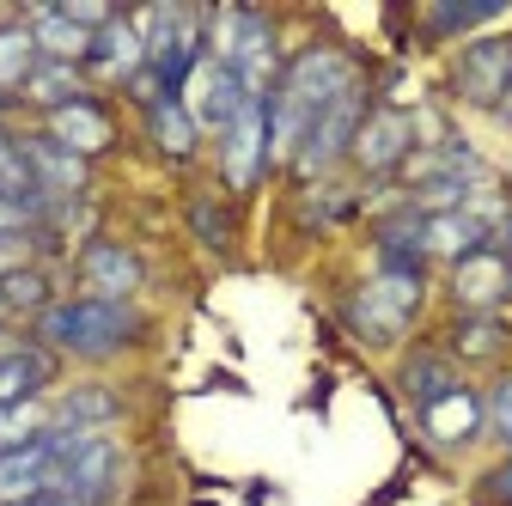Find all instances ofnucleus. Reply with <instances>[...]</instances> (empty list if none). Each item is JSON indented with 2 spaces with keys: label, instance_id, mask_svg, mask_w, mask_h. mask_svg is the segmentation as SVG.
I'll return each instance as SVG.
<instances>
[{
  "label": "nucleus",
  "instance_id": "nucleus-14",
  "mask_svg": "<svg viewBox=\"0 0 512 506\" xmlns=\"http://www.w3.org/2000/svg\"><path fill=\"white\" fill-rule=\"evenodd\" d=\"M86 68H92V74H104V80H141V68H147V37H141V19H122V13H116V19L92 37Z\"/></svg>",
  "mask_w": 512,
  "mask_h": 506
},
{
  "label": "nucleus",
  "instance_id": "nucleus-9",
  "mask_svg": "<svg viewBox=\"0 0 512 506\" xmlns=\"http://www.w3.org/2000/svg\"><path fill=\"white\" fill-rule=\"evenodd\" d=\"M354 159L360 171L384 177V171H403L415 159V116L409 110H366L360 135H354Z\"/></svg>",
  "mask_w": 512,
  "mask_h": 506
},
{
  "label": "nucleus",
  "instance_id": "nucleus-18",
  "mask_svg": "<svg viewBox=\"0 0 512 506\" xmlns=\"http://www.w3.org/2000/svg\"><path fill=\"white\" fill-rule=\"evenodd\" d=\"M122 415V397L110 385H74L49 409V433H104Z\"/></svg>",
  "mask_w": 512,
  "mask_h": 506
},
{
  "label": "nucleus",
  "instance_id": "nucleus-37",
  "mask_svg": "<svg viewBox=\"0 0 512 506\" xmlns=\"http://www.w3.org/2000/svg\"><path fill=\"white\" fill-rule=\"evenodd\" d=\"M0 318H7V299H0Z\"/></svg>",
  "mask_w": 512,
  "mask_h": 506
},
{
  "label": "nucleus",
  "instance_id": "nucleus-32",
  "mask_svg": "<svg viewBox=\"0 0 512 506\" xmlns=\"http://www.w3.org/2000/svg\"><path fill=\"white\" fill-rule=\"evenodd\" d=\"M189 226L202 232L208 250H226V244H232V226H226V214H220L214 202H189Z\"/></svg>",
  "mask_w": 512,
  "mask_h": 506
},
{
  "label": "nucleus",
  "instance_id": "nucleus-27",
  "mask_svg": "<svg viewBox=\"0 0 512 506\" xmlns=\"http://www.w3.org/2000/svg\"><path fill=\"white\" fill-rule=\"evenodd\" d=\"M0 299H7V311H37V318L55 305V299H49V275H43V269H13L7 281H0Z\"/></svg>",
  "mask_w": 512,
  "mask_h": 506
},
{
  "label": "nucleus",
  "instance_id": "nucleus-15",
  "mask_svg": "<svg viewBox=\"0 0 512 506\" xmlns=\"http://www.w3.org/2000/svg\"><path fill=\"white\" fill-rule=\"evenodd\" d=\"M452 293H458V305L470 318H482L488 305H500L512 293V263L500 250H470L464 263H452Z\"/></svg>",
  "mask_w": 512,
  "mask_h": 506
},
{
  "label": "nucleus",
  "instance_id": "nucleus-31",
  "mask_svg": "<svg viewBox=\"0 0 512 506\" xmlns=\"http://www.w3.org/2000/svg\"><path fill=\"white\" fill-rule=\"evenodd\" d=\"M0 189H13V196H37L31 189V171H25V159H19V141L0 129ZM43 202V196H37Z\"/></svg>",
  "mask_w": 512,
  "mask_h": 506
},
{
  "label": "nucleus",
  "instance_id": "nucleus-10",
  "mask_svg": "<svg viewBox=\"0 0 512 506\" xmlns=\"http://www.w3.org/2000/svg\"><path fill=\"white\" fill-rule=\"evenodd\" d=\"M189 116H196V129H232L238 122V110L250 104V92H244V80L226 68V61H214V55H202V68L189 74Z\"/></svg>",
  "mask_w": 512,
  "mask_h": 506
},
{
  "label": "nucleus",
  "instance_id": "nucleus-33",
  "mask_svg": "<svg viewBox=\"0 0 512 506\" xmlns=\"http://www.w3.org/2000/svg\"><path fill=\"white\" fill-rule=\"evenodd\" d=\"M488 427L506 439V446H512V378H500V385H494V397H488Z\"/></svg>",
  "mask_w": 512,
  "mask_h": 506
},
{
  "label": "nucleus",
  "instance_id": "nucleus-5",
  "mask_svg": "<svg viewBox=\"0 0 512 506\" xmlns=\"http://www.w3.org/2000/svg\"><path fill=\"white\" fill-rule=\"evenodd\" d=\"M214 61H226V68L244 80L250 98H269V80H275V25L263 13H220L214 19V43H208Z\"/></svg>",
  "mask_w": 512,
  "mask_h": 506
},
{
  "label": "nucleus",
  "instance_id": "nucleus-36",
  "mask_svg": "<svg viewBox=\"0 0 512 506\" xmlns=\"http://www.w3.org/2000/svg\"><path fill=\"white\" fill-rule=\"evenodd\" d=\"M7 348H13V342H7V336H0V354H7Z\"/></svg>",
  "mask_w": 512,
  "mask_h": 506
},
{
  "label": "nucleus",
  "instance_id": "nucleus-24",
  "mask_svg": "<svg viewBox=\"0 0 512 506\" xmlns=\"http://www.w3.org/2000/svg\"><path fill=\"white\" fill-rule=\"evenodd\" d=\"M348 214H354V189H342V183H311L305 202H299L305 232H330V226H342Z\"/></svg>",
  "mask_w": 512,
  "mask_h": 506
},
{
  "label": "nucleus",
  "instance_id": "nucleus-20",
  "mask_svg": "<svg viewBox=\"0 0 512 506\" xmlns=\"http://www.w3.org/2000/svg\"><path fill=\"white\" fill-rule=\"evenodd\" d=\"M25 31H31V43H37L43 61H74V68H80L86 49H92V37H86L68 13H61V7H37V13L25 19Z\"/></svg>",
  "mask_w": 512,
  "mask_h": 506
},
{
  "label": "nucleus",
  "instance_id": "nucleus-2",
  "mask_svg": "<svg viewBox=\"0 0 512 506\" xmlns=\"http://www.w3.org/2000/svg\"><path fill=\"white\" fill-rule=\"evenodd\" d=\"M141 311L128 299H92V293H74V299H55L43 318H37V336L61 354H80V360H110L122 348L141 342Z\"/></svg>",
  "mask_w": 512,
  "mask_h": 506
},
{
  "label": "nucleus",
  "instance_id": "nucleus-3",
  "mask_svg": "<svg viewBox=\"0 0 512 506\" xmlns=\"http://www.w3.org/2000/svg\"><path fill=\"white\" fill-rule=\"evenodd\" d=\"M55 470L31 506H110L122 494V446L110 433H55Z\"/></svg>",
  "mask_w": 512,
  "mask_h": 506
},
{
  "label": "nucleus",
  "instance_id": "nucleus-35",
  "mask_svg": "<svg viewBox=\"0 0 512 506\" xmlns=\"http://www.w3.org/2000/svg\"><path fill=\"white\" fill-rule=\"evenodd\" d=\"M482 494H488L494 506H512V458H506L500 470H488V482H482Z\"/></svg>",
  "mask_w": 512,
  "mask_h": 506
},
{
  "label": "nucleus",
  "instance_id": "nucleus-7",
  "mask_svg": "<svg viewBox=\"0 0 512 506\" xmlns=\"http://www.w3.org/2000/svg\"><path fill=\"white\" fill-rule=\"evenodd\" d=\"M452 80H458V98L464 104L500 110L512 98V37H476V43H464Z\"/></svg>",
  "mask_w": 512,
  "mask_h": 506
},
{
  "label": "nucleus",
  "instance_id": "nucleus-1",
  "mask_svg": "<svg viewBox=\"0 0 512 506\" xmlns=\"http://www.w3.org/2000/svg\"><path fill=\"white\" fill-rule=\"evenodd\" d=\"M354 86V68H348V55L330 49V43H311L287 61V74L281 86L269 92V159H293L305 129L317 122V110H324L336 92Z\"/></svg>",
  "mask_w": 512,
  "mask_h": 506
},
{
  "label": "nucleus",
  "instance_id": "nucleus-22",
  "mask_svg": "<svg viewBox=\"0 0 512 506\" xmlns=\"http://www.w3.org/2000/svg\"><path fill=\"white\" fill-rule=\"evenodd\" d=\"M458 385H464V378H458V366L445 360V354H415V360L403 366V391H409L415 409H427V403H439V397H452Z\"/></svg>",
  "mask_w": 512,
  "mask_h": 506
},
{
  "label": "nucleus",
  "instance_id": "nucleus-30",
  "mask_svg": "<svg viewBox=\"0 0 512 506\" xmlns=\"http://www.w3.org/2000/svg\"><path fill=\"white\" fill-rule=\"evenodd\" d=\"M500 19V7H427V31H476Z\"/></svg>",
  "mask_w": 512,
  "mask_h": 506
},
{
  "label": "nucleus",
  "instance_id": "nucleus-28",
  "mask_svg": "<svg viewBox=\"0 0 512 506\" xmlns=\"http://www.w3.org/2000/svg\"><path fill=\"white\" fill-rule=\"evenodd\" d=\"M43 214H49V202H37V196H13V189H0V238H19V232H31Z\"/></svg>",
  "mask_w": 512,
  "mask_h": 506
},
{
  "label": "nucleus",
  "instance_id": "nucleus-8",
  "mask_svg": "<svg viewBox=\"0 0 512 506\" xmlns=\"http://www.w3.org/2000/svg\"><path fill=\"white\" fill-rule=\"evenodd\" d=\"M269 165V98H250L238 122L220 135V177L226 189H250Z\"/></svg>",
  "mask_w": 512,
  "mask_h": 506
},
{
  "label": "nucleus",
  "instance_id": "nucleus-19",
  "mask_svg": "<svg viewBox=\"0 0 512 506\" xmlns=\"http://www.w3.org/2000/svg\"><path fill=\"white\" fill-rule=\"evenodd\" d=\"M55 378V360L49 348H7L0 354V409H19V403H37Z\"/></svg>",
  "mask_w": 512,
  "mask_h": 506
},
{
  "label": "nucleus",
  "instance_id": "nucleus-6",
  "mask_svg": "<svg viewBox=\"0 0 512 506\" xmlns=\"http://www.w3.org/2000/svg\"><path fill=\"white\" fill-rule=\"evenodd\" d=\"M360 122H366V86L354 80L348 92H336L324 110H317V122L305 129V141H299V153H293V171L299 177H330V165L342 159V153H354V135H360Z\"/></svg>",
  "mask_w": 512,
  "mask_h": 506
},
{
  "label": "nucleus",
  "instance_id": "nucleus-17",
  "mask_svg": "<svg viewBox=\"0 0 512 506\" xmlns=\"http://www.w3.org/2000/svg\"><path fill=\"white\" fill-rule=\"evenodd\" d=\"M482 427H488V403L470 385H458L452 397H439V403L421 409V433L433 439V446H470Z\"/></svg>",
  "mask_w": 512,
  "mask_h": 506
},
{
  "label": "nucleus",
  "instance_id": "nucleus-29",
  "mask_svg": "<svg viewBox=\"0 0 512 506\" xmlns=\"http://www.w3.org/2000/svg\"><path fill=\"white\" fill-rule=\"evenodd\" d=\"M500 342H506V336H500V324L488 318V311L458 324V354H464V360H488V354H500Z\"/></svg>",
  "mask_w": 512,
  "mask_h": 506
},
{
  "label": "nucleus",
  "instance_id": "nucleus-12",
  "mask_svg": "<svg viewBox=\"0 0 512 506\" xmlns=\"http://www.w3.org/2000/svg\"><path fill=\"white\" fill-rule=\"evenodd\" d=\"M19 159H25V171H31V189H37L49 208H55V202H74L80 189H86V177H92L86 159H74L68 147H55L49 135L19 141Z\"/></svg>",
  "mask_w": 512,
  "mask_h": 506
},
{
  "label": "nucleus",
  "instance_id": "nucleus-16",
  "mask_svg": "<svg viewBox=\"0 0 512 506\" xmlns=\"http://www.w3.org/2000/svg\"><path fill=\"white\" fill-rule=\"evenodd\" d=\"M55 446L61 439L43 433V439H31V446H19V452H0V506H31L43 494V482L55 470Z\"/></svg>",
  "mask_w": 512,
  "mask_h": 506
},
{
  "label": "nucleus",
  "instance_id": "nucleus-26",
  "mask_svg": "<svg viewBox=\"0 0 512 506\" xmlns=\"http://www.w3.org/2000/svg\"><path fill=\"white\" fill-rule=\"evenodd\" d=\"M43 433H49L43 397L37 403H19V409H0V452H19V446H31V439H43Z\"/></svg>",
  "mask_w": 512,
  "mask_h": 506
},
{
  "label": "nucleus",
  "instance_id": "nucleus-34",
  "mask_svg": "<svg viewBox=\"0 0 512 506\" xmlns=\"http://www.w3.org/2000/svg\"><path fill=\"white\" fill-rule=\"evenodd\" d=\"M31 232H19V238H0V281H7L13 269H31Z\"/></svg>",
  "mask_w": 512,
  "mask_h": 506
},
{
  "label": "nucleus",
  "instance_id": "nucleus-25",
  "mask_svg": "<svg viewBox=\"0 0 512 506\" xmlns=\"http://www.w3.org/2000/svg\"><path fill=\"white\" fill-rule=\"evenodd\" d=\"M25 92H31V104L61 110V104L80 98V68H74V61H37V74L25 80Z\"/></svg>",
  "mask_w": 512,
  "mask_h": 506
},
{
  "label": "nucleus",
  "instance_id": "nucleus-21",
  "mask_svg": "<svg viewBox=\"0 0 512 506\" xmlns=\"http://www.w3.org/2000/svg\"><path fill=\"white\" fill-rule=\"evenodd\" d=\"M147 129H153V141H159L165 159H196L202 129H196V116H189L183 98H159V104H147Z\"/></svg>",
  "mask_w": 512,
  "mask_h": 506
},
{
  "label": "nucleus",
  "instance_id": "nucleus-4",
  "mask_svg": "<svg viewBox=\"0 0 512 506\" xmlns=\"http://www.w3.org/2000/svg\"><path fill=\"white\" fill-rule=\"evenodd\" d=\"M421 293H427V275H397V269H378L354 299H348V324L366 336V342H397L415 311H421Z\"/></svg>",
  "mask_w": 512,
  "mask_h": 506
},
{
  "label": "nucleus",
  "instance_id": "nucleus-11",
  "mask_svg": "<svg viewBox=\"0 0 512 506\" xmlns=\"http://www.w3.org/2000/svg\"><path fill=\"white\" fill-rule=\"evenodd\" d=\"M49 141L55 147H68L74 159H98V153H110L116 147V122H110V110L92 98V92H80L74 104H61V110H49Z\"/></svg>",
  "mask_w": 512,
  "mask_h": 506
},
{
  "label": "nucleus",
  "instance_id": "nucleus-23",
  "mask_svg": "<svg viewBox=\"0 0 512 506\" xmlns=\"http://www.w3.org/2000/svg\"><path fill=\"white\" fill-rule=\"evenodd\" d=\"M37 43L25 25H0V92H25V80L37 74Z\"/></svg>",
  "mask_w": 512,
  "mask_h": 506
},
{
  "label": "nucleus",
  "instance_id": "nucleus-13",
  "mask_svg": "<svg viewBox=\"0 0 512 506\" xmlns=\"http://www.w3.org/2000/svg\"><path fill=\"white\" fill-rule=\"evenodd\" d=\"M80 281H86L92 299H135L141 281H147V269H141V257H135L128 244L92 238V244L80 250Z\"/></svg>",
  "mask_w": 512,
  "mask_h": 506
}]
</instances>
